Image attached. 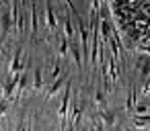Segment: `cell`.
Instances as JSON below:
<instances>
[{
	"label": "cell",
	"instance_id": "obj_1",
	"mask_svg": "<svg viewBox=\"0 0 150 131\" xmlns=\"http://www.w3.org/2000/svg\"><path fill=\"white\" fill-rule=\"evenodd\" d=\"M78 33H80V37H82V53L86 55L91 49H88V33H91V27H86L80 19H78Z\"/></svg>",
	"mask_w": 150,
	"mask_h": 131
},
{
	"label": "cell",
	"instance_id": "obj_4",
	"mask_svg": "<svg viewBox=\"0 0 150 131\" xmlns=\"http://www.w3.org/2000/svg\"><path fill=\"white\" fill-rule=\"evenodd\" d=\"M62 82H64L62 78H56L54 86H52V88H50V92H47V96H50V98H54V96H56V92H58V90L62 88Z\"/></svg>",
	"mask_w": 150,
	"mask_h": 131
},
{
	"label": "cell",
	"instance_id": "obj_7",
	"mask_svg": "<svg viewBox=\"0 0 150 131\" xmlns=\"http://www.w3.org/2000/svg\"><path fill=\"white\" fill-rule=\"evenodd\" d=\"M68 43H70V39L68 37H62V41H60V55L62 57L68 53Z\"/></svg>",
	"mask_w": 150,
	"mask_h": 131
},
{
	"label": "cell",
	"instance_id": "obj_11",
	"mask_svg": "<svg viewBox=\"0 0 150 131\" xmlns=\"http://www.w3.org/2000/svg\"><path fill=\"white\" fill-rule=\"evenodd\" d=\"M101 117L105 119V123H111V125L115 123V117H113V113H111V115H109V113H101Z\"/></svg>",
	"mask_w": 150,
	"mask_h": 131
},
{
	"label": "cell",
	"instance_id": "obj_13",
	"mask_svg": "<svg viewBox=\"0 0 150 131\" xmlns=\"http://www.w3.org/2000/svg\"><path fill=\"white\" fill-rule=\"evenodd\" d=\"M146 109H148L146 102H144V104H138V106H136V113H146Z\"/></svg>",
	"mask_w": 150,
	"mask_h": 131
},
{
	"label": "cell",
	"instance_id": "obj_2",
	"mask_svg": "<svg viewBox=\"0 0 150 131\" xmlns=\"http://www.w3.org/2000/svg\"><path fill=\"white\" fill-rule=\"evenodd\" d=\"M70 92H72V86H70V82H68V84H66V92H64V98H62V106H60V119H62V125H64V119H66V113H68Z\"/></svg>",
	"mask_w": 150,
	"mask_h": 131
},
{
	"label": "cell",
	"instance_id": "obj_3",
	"mask_svg": "<svg viewBox=\"0 0 150 131\" xmlns=\"http://www.w3.org/2000/svg\"><path fill=\"white\" fill-rule=\"evenodd\" d=\"M64 31H66V37L70 41H74V27H72V19L70 17H64Z\"/></svg>",
	"mask_w": 150,
	"mask_h": 131
},
{
	"label": "cell",
	"instance_id": "obj_14",
	"mask_svg": "<svg viewBox=\"0 0 150 131\" xmlns=\"http://www.w3.org/2000/svg\"><path fill=\"white\" fill-rule=\"evenodd\" d=\"M142 94H150V82L144 86V90H142Z\"/></svg>",
	"mask_w": 150,
	"mask_h": 131
},
{
	"label": "cell",
	"instance_id": "obj_9",
	"mask_svg": "<svg viewBox=\"0 0 150 131\" xmlns=\"http://www.w3.org/2000/svg\"><path fill=\"white\" fill-rule=\"evenodd\" d=\"M2 23H4V33H8V29H11V15H8V8H4V17H2Z\"/></svg>",
	"mask_w": 150,
	"mask_h": 131
},
{
	"label": "cell",
	"instance_id": "obj_10",
	"mask_svg": "<svg viewBox=\"0 0 150 131\" xmlns=\"http://www.w3.org/2000/svg\"><path fill=\"white\" fill-rule=\"evenodd\" d=\"M43 86V78H41V70L39 68H35V88L39 90Z\"/></svg>",
	"mask_w": 150,
	"mask_h": 131
},
{
	"label": "cell",
	"instance_id": "obj_6",
	"mask_svg": "<svg viewBox=\"0 0 150 131\" xmlns=\"http://www.w3.org/2000/svg\"><path fill=\"white\" fill-rule=\"evenodd\" d=\"M109 31H111L109 21H103V23H101V33H103V37H105V41H109V39H111V37H109Z\"/></svg>",
	"mask_w": 150,
	"mask_h": 131
},
{
	"label": "cell",
	"instance_id": "obj_8",
	"mask_svg": "<svg viewBox=\"0 0 150 131\" xmlns=\"http://www.w3.org/2000/svg\"><path fill=\"white\" fill-rule=\"evenodd\" d=\"M21 68H23V66H21V51L17 49L15 60H13V68H11V70H13V72H17V70H21Z\"/></svg>",
	"mask_w": 150,
	"mask_h": 131
},
{
	"label": "cell",
	"instance_id": "obj_5",
	"mask_svg": "<svg viewBox=\"0 0 150 131\" xmlns=\"http://www.w3.org/2000/svg\"><path fill=\"white\" fill-rule=\"evenodd\" d=\"M70 49L74 51V60H76V64L80 66V64H82V57H80V51H78V43H76V41H70Z\"/></svg>",
	"mask_w": 150,
	"mask_h": 131
},
{
	"label": "cell",
	"instance_id": "obj_15",
	"mask_svg": "<svg viewBox=\"0 0 150 131\" xmlns=\"http://www.w3.org/2000/svg\"><path fill=\"white\" fill-rule=\"evenodd\" d=\"M23 2H27V0H23Z\"/></svg>",
	"mask_w": 150,
	"mask_h": 131
},
{
	"label": "cell",
	"instance_id": "obj_12",
	"mask_svg": "<svg viewBox=\"0 0 150 131\" xmlns=\"http://www.w3.org/2000/svg\"><path fill=\"white\" fill-rule=\"evenodd\" d=\"M95 98H97V102H99V104H105V94H103L101 90H97V94H95Z\"/></svg>",
	"mask_w": 150,
	"mask_h": 131
}]
</instances>
